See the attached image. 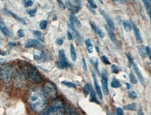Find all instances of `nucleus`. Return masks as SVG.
<instances>
[{
  "label": "nucleus",
  "mask_w": 151,
  "mask_h": 115,
  "mask_svg": "<svg viewBox=\"0 0 151 115\" xmlns=\"http://www.w3.org/2000/svg\"><path fill=\"white\" fill-rule=\"evenodd\" d=\"M145 49H146V55H148L149 59H151V52H150V47L148 46H146L145 47Z\"/></svg>",
  "instance_id": "obj_39"
},
{
  "label": "nucleus",
  "mask_w": 151,
  "mask_h": 115,
  "mask_svg": "<svg viewBox=\"0 0 151 115\" xmlns=\"http://www.w3.org/2000/svg\"><path fill=\"white\" fill-rule=\"evenodd\" d=\"M34 59L36 61H43L47 59V55L40 50H35L34 51Z\"/></svg>",
  "instance_id": "obj_12"
},
{
  "label": "nucleus",
  "mask_w": 151,
  "mask_h": 115,
  "mask_svg": "<svg viewBox=\"0 0 151 115\" xmlns=\"http://www.w3.org/2000/svg\"><path fill=\"white\" fill-rule=\"evenodd\" d=\"M58 3H59V4H60V7L63 8V9H65V6L63 5V1H58Z\"/></svg>",
  "instance_id": "obj_48"
},
{
  "label": "nucleus",
  "mask_w": 151,
  "mask_h": 115,
  "mask_svg": "<svg viewBox=\"0 0 151 115\" xmlns=\"http://www.w3.org/2000/svg\"><path fill=\"white\" fill-rule=\"evenodd\" d=\"M25 48H43V45L42 44L41 42L39 41L36 39H28L24 43Z\"/></svg>",
  "instance_id": "obj_8"
},
{
  "label": "nucleus",
  "mask_w": 151,
  "mask_h": 115,
  "mask_svg": "<svg viewBox=\"0 0 151 115\" xmlns=\"http://www.w3.org/2000/svg\"><path fill=\"white\" fill-rule=\"evenodd\" d=\"M70 22L74 25L75 27L81 26V22H79V19L75 15L72 14L70 15Z\"/></svg>",
  "instance_id": "obj_21"
},
{
  "label": "nucleus",
  "mask_w": 151,
  "mask_h": 115,
  "mask_svg": "<svg viewBox=\"0 0 151 115\" xmlns=\"http://www.w3.org/2000/svg\"><path fill=\"white\" fill-rule=\"evenodd\" d=\"M90 25H91V28L93 30V31L96 34H98V36L100 37V38H104V34L103 33V32L100 30V27L97 26V25H96V23H95L94 22H93V21H90Z\"/></svg>",
  "instance_id": "obj_18"
},
{
  "label": "nucleus",
  "mask_w": 151,
  "mask_h": 115,
  "mask_svg": "<svg viewBox=\"0 0 151 115\" xmlns=\"http://www.w3.org/2000/svg\"><path fill=\"white\" fill-rule=\"evenodd\" d=\"M70 50L71 59H72L73 61H77V52H76V50H75V47L73 44L70 45Z\"/></svg>",
  "instance_id": "obj_22"
},
{
  "label": "nucleus",
  "mask_w": 151,
  "mask_h": 115,
  "mask_svg": "<svg viewBox=\"0 0 151 115\" xmlns=\"http://www.w3.org/2000/svg\"><path fill=\"white\" fill-rule=\"evenodd\" d=\"M99 10H100V13H101V15L103 16L104 18L105 19L106 22L107 23V26L109 27L111 30H114V29L115 28V25H114V23L113 22V20H112V19L110 17L109 15H108L104 10H102V9H99Z\"/></svg>",
  "instance_id": "obj_13"
},
{
  "label": "nucleus",
  "mask_w": 151,
  "mask_h": 115,
  "mask_svg": "<svg viewBox=\"0 0 151 115\" xmlns=\"http://www.w3.org/2000/svg\"><path fill=\"white\" fill-rule=\"evenodd\" d=\"M33 34L34 35H35L38 39L41 41L43 42L44 41V39H43V36H42V33L40 32V31H38V30H34L33 31Z\"/></svg>",
  "instance_id": "obj_30"
},
{
  "label": "nucleus",
  "mask_w": 151,
  "mask_h": 115,
  "mask_svg": "<svg viewBox=\"0 0 151 115\" xmlns=\"http://www.w3.org/2000/svg\"><path fill=\"white\" fill-rule=\"evenodd\" d=\"M102 75V88H103V91L106 95H108L109 93V87H108V78H107V74L105 71H102L101 74Z\"/></svg>",
  "instance_id": "obj_11"
},
{
  "label": "nucleus",
  "mask_w": 151,
  "mask_h": 115,
  "mask_svg": "<svg viewBox=\"0 0 151 115\" xmlns=\"http://www.w3.org/2000/svg\"><path fill=\"white\" fill-rule=\"evenodd\" d=\"M67 36H68V40H72L73 39V35L70 32H69V31L67 32Z\"/></svg>",
  "instance_id": "obj_47"
},
{
  "label": "nucleus",
  "mask_w": 151,
  "mask_h": 115,
  "mask_svg": "<svg viewBox=\"0 0 151 115\" xmlns=\"http://www.w3.org/2000/svg\"><path fill=\"white\" fill-rule=\"evenodd\" d=\"M143 2H144V4L145 8H146L147 13H148V16L150 17H151V5H150L151 1H144Z\"/></svg>",
  "instance_id": "obj_24"
},
{
  "label": "nucleus",
  "mask_w": 151,
  "mask_h": 115,
  "mask_svg": "<svg viewBox=\"0 0 151 115\" xmlns=\"http://www.w3.org/2000/svg\"><path fill=\"white\" fill-rule=\"evenodd\" d=\"M138 51L139 53L140 54L141 57L145 58L146 56V49H145V46H143V45H140V46H138Z\"/></svg>",
  "instance_id": "obj_23"
},
{
  "label": "nucleus",
  "mask_w": 151,
  "mask_h": 115,
  "mask_svg": "<svg viewBox=\"0 0 151 115\" xmlns=\"http://www.w3.org/2000/svg\"><path fill=\"white\" fill-rule=\"evenodd\" d=\"M90 61H91V63L93 65L95 69L97 70L98 74H100V71H99V69H98V59H97L96 57H92L90 59Z\"/></svg>",
  "instance_id": "obj_26"
},
{
  "label": "nucleus",
  "mask_w": 151,
  "mask_h": 115,
  "mask_svg": "<svg viewBox=\"0 0 151 115\" xmlns=\"http://www.w3.org/2000/svg\"><path fill=\"white\" fill-rule=\"evenodd\" d=\"M88 9H89V10L91 11V12L92 13H93V14H95V15L96 14V11H95L94 9H91V8H90L89 7H88Z\"/></svg>",
  "instance_id": "obj_49"
},
{
  "label": "nucleus",
  "mask_w": 151,
  "mask_h": 115,
  "mask_svg": "<svg viewBox=\"0 0 151 115\" xmlns=\"http://www.w3.org/2000/svg\"><path fill=\"white\" fill-rule=\"evenodd\" d=\"M88 7H89L90 8H91V9H96V8L98 7L94 1H88Z\"/></svg>",
  "instance_id": "obj_38"
},
{
  "label": "nucleus",
  "mask_w": 151,
  "mask_h": 115,
  "mask_svg": "<svg viewBox=\"0 0 151 115\" xmlns=\"http://www.w3.org/2000/svg\"><path fill=\"white\" fill-rule=\"evenodd\" d=\"M124 109L127 110H136L137 105L135 103H132V104H128L124 106Z\"/></svg>",
  "instance_id": "obj_31"
},
{
  "label": "nucleus",
  "mask_w": 151,
  "mask_h": 115,
  "mask_svg": "<svg viewBox=\"0 0 151 115\" xmlns=\"http://www.w3.org/2000/svg\"><path fill=\"white\" fill-rule=\"evenodd\" d=\"M6 12L9 13V15H11L13 17H14L15 20L18 21V22L22 23V24H24V25H26L27 24L26 20H25L24 18H22V17L18 16V15H17V14H15V13L12 12V11H9V10H7V9H6Z\"/></svg>",
  "instance_id": "obj_20"
},
{
  "label": "nucleus",
  "mask_w": 151,
  "mask_h": 115,
  "mask_svg": "<svg viewBox=\"0 0 151 115\" xmlns=\"http://www.w3.org/2000/svg\"><path fill=\"white\" fill-rule=\"evenodd\" d=\"M111 87H113V88L116 89V88H119V87H121V83H120V82L117 79L114 78L111 81Z\"/></svg>",
  "instance_id": "obj_27"
},
{
  "label": "nucleus",
  "mask_w": 151,
  "mask_h": 115,
  "mask_svg": "<svg viewBox=\"0 0 151 115\" xmlns=\"http://www.w3.org/2000/svg\"><path fill=\"white\" fill-rule=\"evenodd\" d=\"M85 43H86V46L87 48V50H88V53H92L93 45H92L91 41V39H89V38H87V39L85 41Z\"/></svg>",
  "instance_id": "obj_25"
},
{
  "label": "nucleus",
  "mask_w": 151,
  "mask_h": 115,
  "mask_svg": "<svg viewBox=\"0 0 151 115\" xmlns=\"http://www.w3.org/2000/svg\"><path fill=\"white\" fill-rule=\"evenodd\" d=\"M0 30L1 32L3 33L4 35H5L7 37H10L11 36V33L10 32V30H9L6 25L5 24L3 21L0 20Z\"/></svg>",
  "instance_id": "obj_17"
},
{
  "label": "nucleus",
  "mask_w": 151,
  "mask_h": 115,
  "mask_svg": "<svg viewBox=\"0 0 151 115\" xmlns=\"http://www.w3.org/2000/svg\"><path fill=\"white\" fill-rule=\"evenodd\" d=\"M82 64H83V69H84V72L87 71V66L86 63V60H85L84 58L82 59Z\"/></svg>",
  "instance_id": "obj_44"
},
{
  "label": "nucleus",
  "mask_w": 151,
  "mask_h": 115,
  "mask_svg": "<svg viewBox=\"0 0 151 115\" xmlns=\"http://www.w3.org/2000/svg\"><path fill=\"white\" fill-rule=\"evenodd\" d=\"M132 68H133V70H134L135 73L137 74V77H138V78L139 80V81H140V82L141 83V85H144V76H143L142 73H141L140 70H139L138 66H137V64H135L134 62L132 64Z\"/></svg>",
  "instance_id": "obj_16"
},
{
  "label": "nucleus",
  "mask_w": 151,
  "mask_h": 115,
  "mask_svg": "<svg viewBox=\"0 0 151 115\" xmlns=\"http://www.w3.org/2000/svg\"><path fill=\"white\" fill-rule=\"evenodd\" d=\"M111 71L114 73H118L119 72V69L116 65H112L111 66Z\"/></svg>",
  "instance_id": "obj_40"
},
{
  "label": "nucleus",
  "mask_w": 151,
  "mask_h": 115,
  "mask_svg": "<svg viewBox=\"0 0 151 115\" xmlns=\"http://www.w3.org/2000/svg\"><path fill=\"white\" fill-rule=\"evenodd\" d=\"M129 79H130L131 83L134 84V85L137 82V80L136 78V77H135V75H134V73H133V72L132 71L131 73H129Z\"/></svg>",
  "instance_id": "obj_33"
},
{
  "label": "nucleus",
  "mask_w": 151,
  "mask_h": 115,
  "mask_svg": "<svg viewBox=\"0 0 151 115\" xmlns=\"http://www.w3.org/2000/svg\"><path fill=\"white\" fill-rule=\"evenodd\" d=\"M9 46H17L15 43H12V42L9 43Z\"/></svg>",
  "instance_id": "obj_52"
},
{
  "label": "nucleus",
  "mask_w": 151,
  "mask_h": 115,
  "mask_svg": "<svg viewBox=\"0 0 151 115\" xmlns=\"http://www.w3.org/2000/svg\"><path fill=\"white\" fill-rule=\"evenodd\" d=\"M123 25L124 30H125V32H131L132 27H131L130 23H129V22H127V21H124Z\"/></svg>",
  "instance_id": "obj_28"
},
{
  "label": "nucleus",
  "mask_w": 151,
  "mask_h": 115,
  "mask_svg": "<svg viewBox=\"0 0 151 115\" xmlns=\"http://www.w3.org/2000/svg\"><path fill=\"white\" fill-rule=\"evenodd\" d=\"M91 74H92V76H93V78L94 85H95V87H96V92H97V93H98V96H99V98L100 99H102V98H103V97H102V93L101 89H100V86H99V84H98V80H97L96 73H95L94 72L92 71H91Z\"/></svg>",
  "instance_id": "obj_15"
},
{
  "label": "nucleus",
  "mask_w": 151,
  "mask_h": 115,
  "mask_svg": "<svg viewBox=\"0 0 151 115\" xmlns=\"http://www.w3.org/2000/svg\"><path fill=\"white\" fill-rule=\"evenodd\" d=\"M57 66L59 69H67L70 66V64L68 61L64 50H61L59 51V61L57 63Z\"/></svg>",
  "instance_id": "obj_6"
},
{
  "label": "nucleus",
  "mask_w": 151,
  "mask_h": 115,
  "mask_svg": "<svg viewBox=\"0 0 151 115\" xmlns=\"http://www.w3.org/2000/svg\"><path fill=\"white\" fill-rule=\"evenodd\" d=\"M61 83L63 84V85L66 86V87H69V88H75V87H76V85H75V83L72 82L64 80V81H62Z\"/></svg>",
  "instance_id": "obj_29"
},
{
  "label": "nucleus",
  "mask_w": 151,
  "mask_h": 115,
  "mask_svg": "<svg viewBox=\"0 0 151 115\" xmlns=\"http://www.w3.org/2000/svg\"><path fill=\"white\" fill-rule=\"evenodd\" d=\"M101 60L104 64H106V65H109V64H110V62L109 61V59H107V57H106V56H104V55L102 56H101Z\"/></svg>",
  "instance_id": "obj_37"
},
{
  "label": "nucleus",
  "mask_w": 151,
  "mask_h": 115,
  "mask_svg": "<svg viewBox=\"0 0 151 115\" xmlns=\"http://www.w3.org/2000/svg\"><path fill=\"white\" fill-rule=\"evenodd\" d=\"M105 29H106V31L108 33V34H109L110 38H111V41L113 42L114 44H115L116 46H118V45H119V41H118L116 37V35L114 34L113 31H112V30H111L107 25H106L105 26Z\"/></svg>",
  "instance_id": "obj_19"
},
{
  "label": "nucleus",
  "mask_w": 151,
  "mask_h": 115,
  "mask_svg": "<svg viewBox=\"0 0 151 115\" xmlns=\"http://www.w3.org/2000/svg\"><path fill=\"white\" fill-rule=\"evenodd\" d=\"M138 115H144V112H143V110L141 109H139L138 111Z\"/></svg>",
  "instance_id": "obj_50"
},
{
  "label": "nucleus",
  "mask_w": 151,
  "mask_h": 115,
  "mask_svg": "<svg viewBox=\"0 0 151 115\" xmlns=\"http://www.w3.org/2000/svg\"><path fill=\"white\" fill-rule=\"evenodd\" d=\"M29 106L34 112H41L47 105V98L43 92L38 89H34L29 92L28 97Z\"/></svg>",
  "instance_id": "obj_1"
},
{
  "label": "nucleus",
  "mask_w": 151,
  "mask_h": 115,
  "mask_svg": "<svg viewBox=\"0 0 151 115\" xmlns=\"http://www.w3.org/2000/svg\"><path fill=\"white\" fill-rule=\"evenodd\" d=\"M127 59H128V60H129V64H130L132 65V64L134 63V60H133L132 58V56L129 55V54H127Z\"/></svg>",
  "instance_id": "obj_46"
},
{
  "label": "nucleus",
  "mask_w": 151,
  "mask_h": 115,
  "mask_svg": "<svg viewBox=\"0 0 151 115\" xmlns=\"http://www.w3.org/2000/svg\"><path fill=\"white\" fill-rule=\"evenodd\" d=\"M116 115H125L124 114V112L123 110V109L121 108H118L116 109Z\"/></svg>",
  "instance_id": "obj_42"
},
{
  "label": "nucleus",
  "mask_w": 151,
  "mask_h": 115,
  "mask_svg": "<svg viewBox=\"0 0 151 115\" xmlns=\"http://www.w3.org/2000/svg\"><path fill=\"white\" fill-rule=\"evenodd\" d=\"M36 11H37V9H36V8H35L34 9H29V10L27 11V13L31 17H34L35 14H36Z\"/></svg>",
  "instance_id": "obj_35"
},
{
  "label": "nucleus",
  "mask_w": 151,
  "mask_h": 115,
  "mask_svg": "<svg viewBox=\"0 0 151 115\" xmlns=\"http://www.w3.org/2000/svg\"><path fill=\"white\" fill-rule=\"evenodd\" d=\"M17 35H18L19 37H20V38H22V37H24V31H23L22 29L19 30L18 31H17Z\"/></svg>",
  "instance_id": "obj_43"
},
{
  "label": "nucleus",
  "mask_w": 151,
  "mask_h": 115,
  "mask_svg": "<svg viewBox=\"0 0 151 115\" xmlns=\"http://www.w3.org/2000/svg\"><path fill=\"white\" fill-rule=\"evenodd\" d=\"M84 93L85 95H87L88 93H91V101H93V102H96L97 103H99L98 101H97L96 98V92H95L94 89H93L91 85L90 84H86L84 87Z\"/></svg>",
  "instance_id": "obj_9"
},
{
  "label": "nucleus",
  "mask_w": 151,
  "mask_h": 115,
  "mask_svg": "<svg viewBox=\"0 0 151 115\" xmlns=\"http://www.w3.org/2000/svg\"><path fill=\"white\" fill-rule=\"evenodd\" d=\"M128 95H129V98L133 99V100H135V99H137V93H135L134 91H129L128 92Z\"/></svg>",
  "instance_id": "obj_36"
},
{
  "label": "nucleus",
  "mask_w": 151,
  "mask_h": 115,
  "mask_svg": "<svg viewBox=\"0 0 151 115\" xmlns=\"http://www.w3.org/2000/svg\"><path fill=\"white\" fill-rule=\"evenodd\" d=\"M47 20H42L41 22H40L39 27H40V28L41 29V30H45L46 29V27H47Z\"/></svg>",
  "instance_id": "obj_34"
},
{
  "label": "nucleus",
  "mask_w": 151,
  "mask_h": 115,
  "mask_svg": "<svg viewBox=\"0 0 151 115\" xmlns=\"http://www.w3.org/2000/svg\"><path fill=\"white\" fill-rule=\"evenodd\" d=\"M56 43H57V44L59 45V46H62V45H63V38H57V41H56Z\"/></svg>",
  "instance_id": "obj_45"
},
{
  "label": "nucleus",
  "mask_w": 151,
  "mask_h": 115,
  "mask_svg": "<svg viewBox=\"0 0 151 115\" xmlns=\"http://www.w3.org/2000/svg\"><path fill=\"white\" fill-rule=\"evenodd\" d=\"M68 25L70 30V31H69V32L72 34L73 36L75 37V39H76V41H77V42L79 44H82V41H83V38H82V36L80 35V34L79 33L78 31H77L76 27H75L73 24H71L70 22L68 23Z\"/></svg>",
  "instance_id": "obj_7"
},
{
  "label": "nucleus",
  "mask_w": 151,
  "mask_h": 115,
  "mask_svg": "<svg viewBox=\"0 0 151 115\" xmlns=\"http://www.w3.org/2000/svg\"><path fill=\"white\" fill-rule=\"evenodd\" d=\"M63 112V103L58 100L52 103V105L42 113V115H62Z\"/></svg>",
  "instance_id": "obj_3"
},
{
  "label": "nucleus",
  "mask_w": 151,
  "mask_h": 115,
  "mask_svg": "<svg viewBox=\"0 0 151 115\" xmlns=\"http://www.w3.org/2000/svg\"><path fill=\"white\" fill-rule=\"evenodd\" d=\"M13 68L10 66H2L0 68V77L5 83H9L13 77Z\"/></svg>",
  "instance_id": "obj_4"
},
{
  "label": "nucleus",
  "mask_w": 151,
  "mask_h": 115,
  "mask_svg": "<svg viewBox=\"0 0 151 115\" xmlns=\"http://www.w3.org/2000/svg\"><path fill=\"white\" fill-rule=\"evenodd\" d=\"M65 4L69 10L74 14L77 13L80 10L79 4H76V1H65Z\"/></svg>",
  "instance_id": "obj_10"
},
{
  "label": "nucleus",
  "mask_w": 151,
  "mask_h": 115,
  "mask_svg": "<svg viewBox=\"0 0 151 115\" xmlns=\"http://www.w3.org/2000/svg\"><path fill=\"white\" fill-rule=\"evenodd\" d=\"M24 4L25 7H32L33 5L34 1H32V0H28V1H24Z\"/></svg>",
  "instance_id": "obj_41"
},
{
  "label": "nucleus",
  "mask_w": 151,
  "mask_h": 115,
  "mask_svg": "<svg viewBox=\"0 0 151 115\" xmlns=\"http://www.w3.org/2000/svg\"><path fill=\"white\" fill-rule=\"evenodd\" d=\"M66 112L68 115H81L80 114H79L76 110L70 108H68L66 110Z\"/></svg>",
  "instance_id": "obj_32"
},
{
  "label": "nucleus",
  "mask_w": 151,
  "mask_h": 115,
  "mask_svg": "<svg viewBox=\"0 0 151 115\" xmlns=\"http://www.w3.org/2000/svg\"><path fill=\"white\" fill-rule=\"evenodd\" d=\"M131 27H132V29L133 31H134V36H135V38H136L137 41L139 43H142V37H141L140 31H139L138 27H137V25H135L132 21H131Z\"/></svg>",
  "instance_id": "obj_14"
},
{
  "label": "nucleus",
  "mask_w": 151,
  "mask_h": 115,
  "mask_svg": "<svg viewBox=\"0 0 151 115\" xmlns=\"http://www.w3.org/2000/svg\"><path fill=\"white\" fill-rule=\"evenodd\" d=\"M43 94L46 98L54 99L57 96V89L53 83L47 82L43 86Z\"/></svg>",
  "instance_id": "obj_5"
},
{
  "label": "nucleus",
  "mask_w": 151,
  "mask_h": 115,
  "mask_svg": "<svg viewBox=\"0 0 151 115\" xmlns=\"http://www.w3.org/2000/svg\"><path fill=\"white\" fill-rule=\"evenodd\" d=\"M125 85H126V86H127V89H131V85H129V84L128 82L125 83Z\"/></svg>",
  "instance_id": "obj_51"
},
{
  "label": "nucleus",
  "mask_w": 151,
  "mask_h": 115,
  "mask_svg": "<svg viewBox=\"0 0 151 115\" xmlns=\"http://www.w3.org/2000/svg\"><path fill=\"white\" fill-rule=\"evenodd\" d=\"M25 75L27 78L33 82H39L41 80V75L38 69L30 64L25 66Z\"/></svg>",
  "instance_id": "obj_2"
}]
</instances>
